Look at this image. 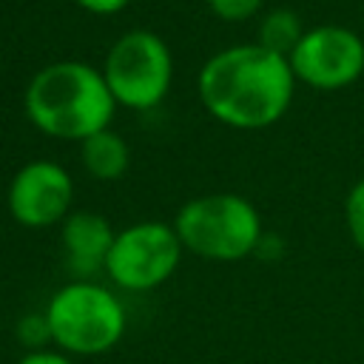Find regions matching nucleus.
I'll list each match as a JSON object with an SVG mask.
<instances>
[{
	"mask_svg": "<svg viewBox=\"0 0 364 364\" xmlns=\"http://www.w3.org/2000/svg\"><path fill=\"white\" fill-rule=\"evenodd\" d=\"M202 108L236 131H262L276 125L296 94V77L287 57L253 43H236L210 54L196 77Z\"/></svg>",
	"mask_w": 364,
	"mask_h": 364,
	"instance_id": "nucleus-1",
	"label": "nucleus"
},
{
	"mask_svg": "<svg viewBox=\"0 0 364 364\" xmlns=\"http://www.w3.org/2000/svg\"><path fill=\"white\" fill-rule=\"evenodd\" d=\"M23 111L40 134L80 145L85 136L111 128L117 102L97 65L54 60L26 82Z\"/></svg>",
	"mask_w": 364,
	"mask_h": 364,
	"instance_id": "nucleus-2",
	"label": "nucleus"
},
{
	"mask_svg": "<svg viewBox=\"0 0 364 364\" xmlns=\"http://www.w3.org/2000/svg\"><path fill=\"white\" fill-rule=\"evenodd\" d=\"M182 247L208 262H242L262 247L264 225L256 205L233 191L188 199L173 216Z\"/></svg>",
	"mask_w": 364,
	"mask_h": 364,
	"instance_id": "nucleus-3",
	"label": "nucleus"
},
{
	"mask_svg": "<svg viewBox=\"0 0 364 364\" xmlns=\"http://www.w3.org/2000/svg\"><path fill=\"white\" fill-rule=\"evenodd\" d=\"M51 347L71 358H91L114 350L128 327L119 296L97 282L77 279L63 284L46 304Z\"/></svg>",
	"mask_w": 364,
	"mask_h": 364,
	"instance_id": "nucleus-4",
	"label": "nucleus"
},
{
	"mask_svg": "<svg viewBox=\"0 0 364 364\" xmlns=\"http://www.w3.org/2000/svg\"><path fill=\"white\" fill-rule=\"evenodd\" d=\"M117 108L151 111L173 82V54L168 43L151 28H128L119 34L100 65Z\"/></svg>",
	"mask_w": 364,
	"mask_h": 364,
	"instance_id": "nucleus-5",
	"label": "nucleus"
},
{
	"mask_svg": "<svg viewBox=\"0 0 364 364\" xmlns=\"http://www.w3.org/2000/svg\"><path fill=\"white\" fill-rule=\"evenodd\" d=\"M182 253L185 247L176 236L173 222L142 219L117 230L102 270L119 290L148 293L176 273Z\"/></svg>",
	"mask_w": 364,
	"mask_h": 364,
	"instance_id": "nucleus-6",
	"label": "nucleus"
},
{
	"mask_svg": "<svg viewBox=\"0 0 364 364\" xmlns=\"http://www.w3.org/2000/svg\"><path fill=\"white\" fill-rule=\"evenodd\" d=\"M287 63L296 82L316 91H341L364 74V40L358 31L338 23L310 26Z\"/></svg>",
	"mask_w": 364,
	"mask_h": 364,
	"instance_id": "nucleus-7",
	"label": "nucleus"
},
{
	"mask_svg": "<svg viewBox=\"0 0 364 364\" xmlns=\"http://www.w3.org/2000/svg\"><path fill=\"white\" fill-rule=\"evenodd\" d=\"M6 208L11 219L28 230L63 225L74 210V179L65 165L54 159H28L9 179Z\"/></svg>",
	"mask_w": 364,
	"mask_h": 364,
	"instance_id": "nucleus-8",
	"label": "nucleus"
},
{
	"mask_svg": "<svg viewBox=\"0 0 364 364\" xmlns=\"http://www.w3.org/2000/svg\"><path fill=\"white\" fill-rule=\"evenodd\" d=\"M114 236L117 230L111 228V222L102 213L88 208H74L60 225V242H63L68 267L80 276H88L105 267Z\"/></svg>",
	"mask_w": 364,
	"mask_h": 364,
	"instance_id": "nucleus-9",
	"label": "nucleus"
},
{
	"mask_svg": "<svg viewBox=\"0 0 364 364\" xmlns=\"http://www.w3.org/2000/svg\"><path fill=\"white\" fill-rule=\"evenodd\" d=\"M80 162L91 179L114 182L125 176L131 165V148L122 134H117L114 128H102L80 142Z\"/></svg>",
	"mask_w": 364,
	"mask_h": 364,
	"instance_id": "nucleus-10",
	"label": "nucleus"
},
{
	"mask_svg": "<svg viewBox=\"0 0 364 364\" xmlns=\"http://www.w3.org/2000/svg\"><path fill=\"white\" fill-rule=\"evenodd\" d=\"M304 23L293 9H270L262 14L259 28H256V43L279 57H290V51L299 46L304 34Z\"/></svg>",
	"mask_w": 364,
	"mask_h": 364,
	"instance_id": "nucleus-11",
	"label": "nucleus"
},
{
	"mask_svg": "<svg viewBox=\"0 0 364 364\" xmlns=\"http://www.w3.org/2000/svg\"><path fill=\"white\" fill-rule=\"evenodd\" d=\"M344 225L353 245L364 253V179H358L344 196Z\"/></svg>",
	"mask_w": 364,
	"mask_h": 364,
	"instance_id": "nucleus-12",
	"label": "nucleus"
},
{
	"mask_svg": "<svg viewBox=\"0 0 364 364\" xmlns=\"http://www.w3.org/2000/svg\"><path fill=\"white\" fill-rule=\"evenodd\" d=\"M210 14L225 20V23H245L256 17L264 6V0H205Z\"/></svg>",
	"mask_w": 364,
	"mask_h": 364,
	"instance_id": "nucleus-13",
	"label": "nucleus"
},
{
	"mask_svg": "<svg viewBox=\"0 0 364 364\" xmlns=\"http://www.w3.org/2000/svg\"><path fill=\"white\" fill-rule=\"evenodd\" d=\"M20 333V341L26 344V353L28 350H43L46 344H51V333H48V321H46V313H40L37 318L34 316H26L17 327Z\"/></svg>",
	"mask_w": 364,
	"mask_h": 364,
	"instance_id": "nucleus-14",
	"label": "nucleus"
},
{
	"mask_svg": "<svg viewBox=\"0 0 364 364\" xmlns=\"http://www.w3.org/2000/svg\"><path fill=\"white\" fill-rule=\"evenodd\" d=\"M17 364H74L71 355L60 353L57 347H43V350H28L17 358Z\"/></svg>",
	"mask_w": 364,
	"mask_h": 364,
	"instance_id": "nucleus-15",
	"label": "nucleus"
},
{
	"mask_svg": "<svg viewBox=\"0 0 364 364\" xmlns=\"http://www.w3.org/2000/svg\"><path fill=\"white\" fill-rule=\"evenodd\" d=\"M82 11L88 14H100V17H111V14H119L131 0H74Z\"/></svg>",
	"mask_w": 364,
	"mask_h": 364,
	"instance_id": "nucleus-16",
	"label": "nucleus"
}]
</instances>
